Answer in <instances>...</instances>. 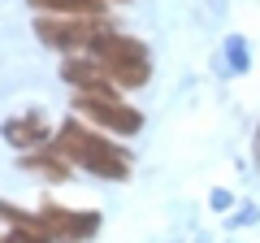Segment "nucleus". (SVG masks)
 Listing matches in <instances>:
<instances>
[{"mask_svg": "<svg viewBox=\"0 0 260 243\" xmlns=\"http://www.w3.org/2000/svg\"><path fill=\"white\" fill-rule=\"evenodd\" d=\"M39 39L48 48H61V52H91L95 35L104 26H95V18H39L35 22Z\"/></svg>", "mask_w": 260, "mask_h": 243, "instance_id": "nucleus-4", "label": "nucleus"}, {"mask_svg": "<svg viewBox=\"0 0 260 243\" xmlns=\"http://www.w3.org/2000/svg\"><path fill=\"white\" fill-rule=\"evenodd\" d=\"M0 243H48V239L39 230H22V226H13V234H9V239H0Z\"/></svg>", "mask_w": 260, "mask_h": 243, "instance_id": "nucleus-10", "label": "nucleus"}, {"mask_svg": "<svg viewBox=\"0 0 260 243\" xmlns=\"http://www.w3.org/2000/svg\"><path fill=\"white\" fill-rule=\"evenodd\" d=\"M91 56L109 70L113 87H143L148 83V48L130 35H117V31H100L91 44Z\"/></svg>", "mask_w": 260, "mask_h": 243, "instance_id": "nucleus-2", "label": "nucleus"}, {"mask_svg": "<svg viewBox=\"0 0 260 243\" xmlns=\"http://www.w3.org/2000/svg\"><path fill=\"white\" fill-rule=\"evenodd\" d=\"M256 161H260V131H256Z\"/></svg>", "mask_w": 260, "mask_h": 243, "instance_id": "nucleus-11", "label": "nucleus"}, {"mask_svg": "<svg viewBox=\"0 0 260 243\" xmlns=\"http://www.w3.org/2000/svg\"><path fill=\"white\" fill-rule=\"evenodd\" d=\"M95 226H100L95 213H78V208H65V204L39 208V230H44L48 243H78L87 234H95Z\"/></svg>", "mask_w": 260, "mask_h": 243, "instance_id": "nucleus-5", "label": "nucleus"}, {"mask_svg": "<svg viewBox=\"0 0 260 243\" xmlns=\"http://www.w3.org/2000/svg\"><path fill=\"white\" fill-rule=\"evenodd\" d=\"M74 104H78V113L87 122H100L104 131H113V135H135L143 126V117L130 104H121L113 92H83Z\"/></svg>", "mask_w": 260, "mask_h": 243, "instance_id": "nucleus-3", "label": "nucleus"}, {"mask_svg": "<svg viewBox=\"0 0 260 243\" xmlns=\"http://www.w3.org/2000/svg\"><path fill=\"white\" fill-rule=\"evenodd\" d=\"M39 13H52V18H104L109 0H30Z\"/></svg>", "mask_w": 260, "mask_h": 243, "instance_id": "nucleus-7", "label": "nucleus"}, {"mask_svg": "<svg viewBox=\"0 0 260 243\" xmlns=\"http://www.w3.org/2000/svg\"><path fill=\"white\" fill-rule=\"evenodd\" d=\"M70 157H48V152H30L26 157V169H35V174L52 178V183H61V178H70V165H65Z\"/></svg>", "mask_w": 260, "mask_h": 243, "instance_id": "nucleus-9", "label": "nucleus"}, {"mask_svg": "<svg viewBox=\"0 0 260 243\" xmlns=\"http://www.w3.org/2000/svg\"><path fill=\"white\" fill-rule=\"evenodd\" d=\"M65 78L74 87H83V92H113V83H109V70L95 61V56H70L65 61Z\"/></svg>", "mask_w": 260, "mask_h": 243, "instance_id": "nucleus-6", "label": "nucleus"}, {"mask_svg": "<svg viewBox=\"0 0 260 243\" xmlns=\"http://www.w3.org/2000/svg\"><path fill=\"white\" fill-rule=\"evenodd\" d=\"M56 148H61V157H70L74 165H83L87 174H100V178H126L130 174V157L126 152H121L113 139H104L100 131L83 126L78 117L61 122Z\"/></svg>", "mask_w": 260, "mask_h": 243, "instance_id": "nucleus-1", "label": "nucleus"}, {"mask_svg": "<svg viewBox=\"0 0 260 243\" xmlns=\"http://www.w3.org/2000/svg\"><path fill=\"white\" fill-rule=\"evenodd\" d=\"M5 139H9L13 148H44V143H48V122L39 117V113L18 117V122L5 126Z\"/></svg>", "mask_w": 260, "mask_h": 243, "instance_id": "nucleus-8", "label": "nucleus"}]
</instances>
